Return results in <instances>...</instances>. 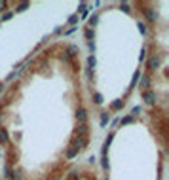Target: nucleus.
Masks as SVG:
<instances>
[{"mask_svg": "<svg viewBox=\"0 0 169 180\" xmlns=\"http://www.w3.org/2000/svg\"><path fill=\"white\" fill-rule=\"evenodd\" d=\"M162 66V57L160 55H152V57L146 61V68L148 70H158Z\"/></svg>", "mask_w": 169, "mask_h": 180, "instance_id": "1", "label": "nucleus"}, {"mask_svg": "<svg viewBox=\"0 0 169 180\" xmlns=\"http://www.w3.org/2000/svg\"><path fill=\"white\" fill-rule=\"evenodd\" d=\"M143 100H144L146 104H150V106H152V104H156V103H158V95L148 89V91H143Z\"/></svg>", "mask_w": 169, "mask_h": 180, "instance_id": "2", "label": "nucleus"}, {"mask_svg": "<svg viewBox=\"0 0 169 180\" xmlns=\"http://www.w3.org/2000/svg\"><path fill=\"white\" fill-rule=\"evenodd\" d=\"M72 146H74V148H76L78 152L84 150L86 146H87V137H76V139H74V142H72Z\"/></svg>", "mask_w": 169, "mask_h": 180, "instance_id": "3", "label": "nucleus"}, {"mask_svg": "<svg viewBox=\"0 0 169 180\" xmlns=\"http://www.w3.org/2000/svg\"><path fill=\"white\" fill-rule=\"evenodd\" d=\"M87 123H78V125H76V137H87Z\"/></svg>", "mask_w": 169, "mask_h": 180, "instance_id": "4", "label": "nucleus"}, {"mask_svg": "<svg viewBox=\"0 0 169 180\" xmlns=\"http://www.w3.org/2000/svg\"><path fill=\"white\" fill-rule=\"evenodd\" d=\"M86 119H87V110L86 108H78L76 110V121L78 123H86Z\"/></svg>", "mask_w": 169, "mask_h": 180, "instance_id": "5", "label": "nucleus"}, {"mask_svg": "<svg viewBox=\"0 0 169 180\" xmlns=\"http://www.w3.org/2000/svg\"><path fill=\"white\" fill-rule=\"evenodd\" d=\"M78 51H80V49H78V46H76V44H69V46H66V55H69V57H74V55H78Z\"/></svg>", "mask_w": 169, "mask_h": 180, "instance_id": "6", "label": "nucleus"}, {"mask_svg": "<svg viewBox=\"0 0 169 180\" xmlns=\"http://www.w3.org/2000/svg\"><path fill=\"white\" fill-rule=\"evenodd\" d=\"M143 14H144L146 21H156V12H154V10H150V8H144V10H143Z\"/></svg>", "mask_w": 169, "mask_h": 180, "instance_id": "7", "label": "nucleus"}, {"mask_svg": "<svg viewBox=\"0 0 169 180\" xmlns=\"http://www.w3.org/2000/svg\"><path fill=\"white\" fill-rule=\"evenodd\" d=\"M139 80H141L143 91H148V89H150V76H143V78H139Z\"/></svg>", "mask_w": 169, "mask_h": 180, "instance_id": "8", "label": "nucleus"}, {"mask_svg": "<svg viewBox=\"0 0 169 180\" xmlns=\"http://www.w3.org/2000/svg\"><path fill=\"white\" fill-rule=\"evenodd\" d=\"M78 155V150L74 148V146L70 144V148L69 150H66V154H65V157H66V159H74V157Z\"/></svg>", "mask_w": 169, "mask_h": 180, "instance_id": "9", "label": "nucleus"}, {"mask_svg": "<svg viewBox=\"0 0 169 180\" xmlns=\"http://www.w3.org/2000/svg\"><path fill=\"white\" fill-rule=\"evenodd\" d=\"M135 119H137V118H135V116H131V114H129V116H126V118H122V119H120L118 123H120V125H129V123H133Z\"/></svg>", "mask_w": 169, "mask_h": 180, "instance_id": "10", "label": "nucleus"}, {"mask_svg": "<svg viewBox=\"0 0 169 180\" xmlns=\"http://www.w3.org/2000/svg\"><path fill=\"white\" fill-rule=\"evenodd\" d=\"M10 137H8V131L6 129H0V144H8Z\"/></svg>", "mask_w": 169, "mask_h": 180, "instance_id": "11", "label": "nucleus"}, {"mask_svg": "<svg viewBox=\"0 0 169 180\" xmlns=\"http://www.w3.org/2000/svg\"><path fill=\"white\" fill-rule=\"evenodd\" d=\"M123 104H126V100L118 99V100H114V103H112V110H122V108H123Z\"/></svg>", "mask_w": 169, "mask_h": 180, "instance_id": "12", "label": "nucleus"}, {"mask_svg": "<svg viewBox=\"0 0 169 180\" xmlns=\"http://www.w3.org/2000/svg\"><path fill=\"white\" fill-rule=\"evenodd\" d=\"M84 36H86V38H87L89 42H91V40H93V36H95V32H93V29H89V27H87V29L84 30Z\"/></svg>", "mask_w": 169, "mask_h": 180, "instance_id": "13", "label": "nucleus"}, {"mask_svg": "<svg viewBox=\"0 0 169 180\" xmlns=\"http://www.w3.org/2000/svg\"><path fill=\"white\" fill-rule=\"evenodd\" d=\"M110 121V116H108V112H103V114H101V125H107V123Z\"/></svg>", "mask_w": 169, "mask_h": 180, "instance_id": "14", "label": "nucleus"}, {"mask_svg": "<svg viewBox=\"0 0 169 180\" xmlns=\"http://www.w3.org/2000/svg\"><path fill=\"white\" fill-rule=\"evenodd\" d=\"M95 55H89V57H87V68L89 70H93V66H95Z\"/></svg>", "mask_w": 169, "mask_h": 180, "instance_id": "15", "label": "nucleus"}, {"mask_svg": "<svg viewBox=\"0 0 169 180\" xmlns=\"http://www.w3.org/2000/svg\"><path fill=\"white\" fill-rule=\"evenodd\" d=\"M139 78H141V72L137 70V72L133 74V78H131V85H129V89H131V87H135V85H137V80H139Z\"/></svg>", "mask_w": 169, "mask_h": 180, "instance_id": "16", "label": "nucleus"}, {"mask_svg": "<svg viewBox=\"0 0 169 180\" xmlns=\"http://www.w3.org/2000/svg\"><path fill=\"white\" fill-rule=\"evenodd\" d=\"M30 6V2H21V4H17V8H15V12H25V10Z\"/></svg>", "mask_w": 169, "mask_h": 180, "instance_id": "17", "label": "nucleus"}, {"mask_svg": "<svg viewBox=\"0 0 169 180\" xmlns=\"http://www.w3.org/2000/svg\"><path fill=\"white\" fill-rule=\"evenodd\" d=\"M97 21H99V17L93 14V15H89V29H93L95 25H97Z\"/></svg>", "mask_w": 169, "mask_h": 180, "instance_id": "18", "label": "nucleus"}, {"mask_svg": "<svg viewBox=\"0 0 169 180\" xmlns=\"http://www.w3.org/2000/svg\"><path fill=\"white\" fill-rule=\"evenodd\" d=\"M10 180H23V176H21V171H14L12 174H10Z\"/></svg>", "mask_w": 169, "mask_h": 180, "instance_id": "19", "label": "nucleus"}, {"mask_svg": "<svg viewBox=\"0 0 169 180\" xmlns=\"http://www.w3.org/2000/svg\"><path fill=\"white\" fill-rule=\"evenodd\" d=\"M78 21H80V17H78V14H72V15L69 17V23H70V25H76Z\"/></svg>", "mask_w": 169, "mask_h": 180, "instance_id": "20", "label": "nucleus"}, {"mask_svg": "<svg viewBox=\"0 0 169 180\" xmlns=\"http://www.w3.org/2000/svg\"><path fill=\"white\" fill-rule=\"evenodd\" d=\"M120 8H122L126 14H129V12H131V10H129V2H120Z\"/></svg>", "mask_w": 169, "mask_h": 180, "instance_id": "21", "label": "nucleus"}, {"mask_svg": "<svg viewBox=\"0 0 169 180\" xmlns=\"http://www.w3.org/2000/svg\"><path fill=\"white\" fill-rule=\"evenodd\" d=\"M112 139H114V133H110L108 137L105 139V144H103V146H107V148H108V146H110V142H112Z\"/></svg>", "mask_w": 169, "mask_h": 180, "instance_id": "22", "label": "nucleus"}, {"mask_svg": "<svg viewBox=\"0 0 169 180\" xmlns=\"http://www.w3.org/2000/svg\"><path fill=\"white\" fill-rule=\"evenodd\" d=\"M95 104H103V95H101V93H95Z\"/></svg>", "mask_w": 169, "mask_h": 180, "instance_id": "23", "label": "nucleus"}, {"mask_svg": "<svg viewBox=\"0 0 169 180\" xmlns=\"http://www.w3.org/2000/svg\"><path fill=\"white\" fill-rule=\"evenodd\" d=\"M12 17H14V14H12V12H6V14L2 15V21H10Z\"/></svg>", "mask_w": 169, "mask_h": 180, "instance_id": "24", "label": "nucleus"}, {"mask_svg": "<svg viewBox=\"0 0 169 180\" xmlns=\"http://www.w3.org/2000/svg\"><path fill=\"white\" fill-rule=\"evenodd\" d=\"M137 114H141V106H135V108L131 110V116H135V118H137Z\"/></svg>", "mask_w": 169, "mask_h": 180, "instance_id": "25", "label": "nucleus"}, {"mask_svg": "<svg viewBox=\"0 0 169 180\" xmlns=\"http://www.w3.org/2000/svg\"><path fill=\"white\" fill-rule=\"evenodd\" d=\"M10 174H12V171H10V167L4 165V178H10Z\"/></svg>", "mask_w": 169, "mask_h": 180, "instance_id": "26", "label": "nucleus"}, {"mask_svg": "<svg viewBox=\"0 0 169 180\" xmlns=\"http://www.w3.org/2000/svg\"><path fill=\"white\" fill-rule=\"evenodd\" d=\"M101 165H103V169H108V159L107 157H101Z\"/></svg>", "mask_w": 169, "mask_h": 180, "instance_id": "27", "label": "nucleus"}, {"mask_svg": "<svg viewBox=\"0 0 169 180\" xmlns=\"http://www.w3.org/2000/svg\"><path fill=\"white\" fill-rule=\"evenodd\" d=\"M139 30H141V34H146V27H144V23H143V21L139 23Z\"/></svg>", "mask_w": 169, "mask_h": 180, "instance_id": "28", "label": "nucleus"}, {"mask_svg": "<svg viewBox=\"0 0 169 180\" xmlns=\"http://www.w3.org/2000/svg\"><path fill=\"white\" fill-rule=\"evenodd\" d=\"M144 59H146V49L143 48L141 49V55H139V61H144Z\"/></svg>", "mask_w": 169, "mask_h": 180, "instance_id": "29", "label": "nucleus"}, {"mask_svg": "<svg viewBox=\"0 0 169 180\" xmlns=\"http://www.w3.org/2000/svg\"><path fill=\"white\" fill-rule=\"evenodd\" d=\"M78 10H80V14H82V12H86V10H87L86 2H80V6H78Z\"/></svg>", "mask_w": 169, "mask_h": 180, "instance_id": "30", "label": "nucleus"}, {"mask_svg": "<svg viewBox=\"0 0 169 180\" xmlns=\"http://www.w3.org/2000/svg\"><path fill=\"white\" fill-rule=\"evenodd\" d=\"M6 8H8V2H6V0H0V12L6 10Z\"/></svg>", "mask_w": 169, "mask_h": 180, "instance_id": "31", "label": "nucleus"}, {"mask_svg": "<svg viewBox=\"0 0 169 180\" xmlns=\"http://www.w3.org/2000/svg\"><path fill=\"white\" fill-rule=\"evenodd\" d=\"M87 48L91 49V51H95V42H87Z\"/></svg>", "mask_w": 169, "mask_h": 180, "instance_id": "32", "label": "nucleus"}, {"mask_svg": "<svg viewBox=\"0 0 169 180\" xmlns=\"http://www.w3.org/2000/svg\"><path fill=\"white\" fill-rule=\"evenodd\" d=\"M61 59H63L65 63H69V61H70V57H69V55H66V53H63V55H61Z\"/></svg>", "mask_w": 169, "mask_h": 180, "instance_id": "33", "label": "nucleus"}, {"mask_svg": "<svg viewBox=\"0 0 169 180\" xmlns=\"http://www.w3.org/2000/svg\"><path fill=\"white\" fill-rule=\"evenodd\" d=\"M70 180H78V173H76V171L70 173Z\"/></svg>", "mask_w": 169, "mask_h": 180, "instance_id": "34", "label": "nucleus"}]
</instances>
